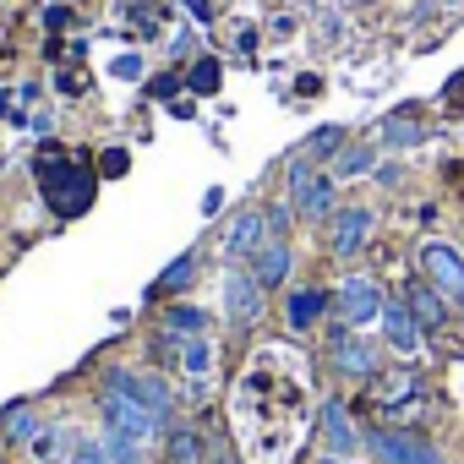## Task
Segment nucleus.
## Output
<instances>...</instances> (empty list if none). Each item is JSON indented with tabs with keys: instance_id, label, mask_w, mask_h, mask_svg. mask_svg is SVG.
Masks as SVG:
<instances>
[{
	"instance_id": "obj_25",
	"label": "nucleus",
	"mask_w": 464,
	"mask_h": 464,
	"mask_svg": "<svg viewBox=\"0 0 464 464\" xmlns=\"http://www.w3.org/2000/svg\"><path fill=\"white\" fill-rule=\"evenodd\" d=\"M99 442H104V453H110V464H153V459H148V442H137V437H121V431H104Z\"/></svg>"
},
{
	"instance_id": "obj_14",
	"label": "nucleus",
	"mask_w": 464,
	"mask_h": 464,
	"mask_svg": "<svg viewBox=\"0 0 464 464\" xmlns=\"http://www.w3.org/2000/svg\"><path fill=\"white\" fill-rule=\"evenodd\" d=\"M263 241H268V218H263V208H246L236 224L224 229V252L236 257V263H252V257L263 252Z\"/></svg>"
},
{
	"instance_id": "obj_16",
	"label": "nucleus",
	"mask_w": 464,
	"mask_h": 464,
	"mask_svg": "<svg viewBox=\"0 0 464 464\" xmlns=\"http://www.w3.org/2000/svg\"><path fill=\"white\" fill-rule=\"evenodd\" d=\"M246 268L257 274V285H263V290H285V285H290V274H295V252H290V241H263V252H257Z\"/></svg>"
},
{
	"instance_id": "obj_23",
	"label": "nucleus",
	"mask_w": 464,
	"mask_h": 464,
	"mask_svg": "<svg viewBox=\"0 0 464 464\" xmlns=\"http://www.w3.org/2000/svg\"><path fill=\"white\" fill-rule=\"evenodd\" d=\"M186 88H191L197 99H213V93L224 88V66H218L213 55H197V66L186 72Z\"/></svg>"
},
{
	"instance_id": "obj_3",
	"label": "nucleus",
	"mask_w": 464,
	"mask_h": 464,
	"mask_svg": "<svg viewBox=\"0 0 464 464\" xmlns=\"http://www.w3.org/2000/svg\"><path fill=\"white\" fill-rule=\"evenodd\" d=\"M366 404H377L388 420L382 426H410L420 415V372L415 366H393V372H377L366 382Z\"/></svg>"
},
{
	"instance_id": "obj_37",
	"label": "nucleus",
	"mask_w": 464,
	"mask_h": 464,
	"mask_svg": "<svg viewBox=\"0 0 464 464\" xmlns=\"http://www.w3.org/2000/svg\"><path fill=\"white\" fill-rule=\"evenodd\" d=\"M44 28H50V34H61V28H66V12H61V6H50V17H44Z\"/></svg>"
},
{
	"instance_id": "obj_10",
	"label": "nucleus",
	"mask_w": 464,
	"mask_h": 464,
	"mask_svg": "<svg viewBox=\"0 0 464 464\" xmlns=\"http://www.w3.org/2000/svg\"><path fill=\"white\" fill-rule=\"evenodd\" d=\"M317 431H323V453H344V459L361 453V426H355V415L339 393H328L317 404Z\"/></svg>"
},
{
	"instance_id": "obj_32",
	"label": "nucleus",
	"mask_w": 464,
	"mask_h": 464,
	"mask_svg": "<svg viewBox=\"0 0 464 464\" xmlns=\"http://www.w3.org/2000/svg\"><path fill=\"white\" fill-rule=\"evenodd\" d=\"M115 77H126V82H137L142 77V55H115V66H110Z\"/></svg>"
},
{
	"instance_id": "obj_11",
	"label": "nucleus",
	"mask_w": 464,
	"mask_h": 464,
	"mask_svg": "<svg viewBox=\"0 0 464 464\" xmlns=\"http://www.w3.org/2000/svg\"><path fill=\"white\" fill-rule=\"evenodd\" d=\"M420 279L437 285L448 301H464V252L448 241H426L420 246Z\"/></svg>"
},
{
	"instance_id": "obj_35",
	"label": "nucleus",
	"mask_w": 464,
	"mask_h": 464,
	"mask_svg": "<svg viewBox=\"0 0 464 464\" xmlns=\"http://www.w3.org/2000/svg\"><path fill=\"white\" fill-rule=\"evenodd\" d=\"M236 50L252 55V50H257V28H241V34H236Z\"/></svg>"
},
{
	"instance_id": "obj_33",
	"label": "nucleus",
	"mask_w": 464,
	"mask_h": 464,
	"mask_svg": "<svg viewBox=\"0 0 464 464\" xmlns=\"http://www.w3.org/2000/svg\"><path fill=\"white\" fill-rule=\"evenodd\" d=\"M295 93H323V77H317V72H301V77H295Z\"/></svg>"
},
{
	"instance_id": "obj_13",
	"label": "nucleus",
	"mask_w": 464,
	"mask_h": 464,
	"mask_svg": "<svg viewBox=\"0 0 464 464\" xmlns=\"http://www.w3.org/2000/svg\"><path fill=\"white\" fill-rule=\"evenodd\" d=\"M399 301L410 306V317H415L426 334H437V328L448 323V306H453V301H448L437 285H426V279H415V274L404 279V295H399Z\"/></svg>"
},
{
	"instance_id": "obj_28",
	"label": "nucleus",
	"mask_w": 464,
	"mask_h": 464,
	"mask_svg": "<svg viewBox=\"0 0 464 464\" xmlns=\"http://www.w3.org/2000/svg\"><path fill=\"white\" fill-rule=\"evenodd\" d=\"M263 218H268V241H290L295 202H268V208H263Z\"/></svg>"
},
{
	"instance_id": "obj_15",
	"label": "nucleus",
	"mask_w": 464,
	"mask_h": 464,
	"mask_svg": "<svg viewBox=\"0 0 464 464\" xmlns=\"http://www.w3.org/2000/svg\"><path fill=\"white\" fill-rule=\"evenodd\" d=\"M382 339H388V350H399V355H420V350H426V328L410 317L404 301H388V306H382Z\"/></svg>"
},
{
	"instance_id": "obj_6",
	"label": "nucleus",
	"mask_w": 464,
	"mask_h": 464,
	"mask_svg": "<svg viewBox=\"0 0 464 464\" xmlns=\"http://www.w3.org/2000/svg\"><path fill=\"white\" fill-rule=\"evenodd\" d=\"M382 306H388V295H382V285L366 279V274H350V279H339V290H334V323L372 328V323H382Z\"/></svg>"
},
{
	"instance_id": "obj_12",
	"label": "nucleus",
	"mask_w": 464,
	"mask_h": 464,
	"mask_svg": "<svg viewBox=\"0 0 464 464\" xmlns=\"http://www.w3.org/2000/svg\"><path fill=\"white\" fill-rule=\"evenodd\" d=\"M290 202H295V213L301 218H312V224H328L344 202H339V180L328 175V169H312L295 191H290Z\"/></svg>"
},
{
	"instance_id": "obj_36",
	"label": "nucleus",
	"mask_w": 464,
	"mask_h": 464,
	"mask_svg": "<svg viewBox=\"0 0 464 464\" xmlns=\"http://www.w3.org/2000/svg\"><path fill=\"white\" fill-rule=\"evenodd\" d=\"M224 208V191L218 186H208V197H202V213H218Z\"/></svg>"
},
{
	"instance_id": "obj_31",
	"label": "nucleus",
	"mask_w": 464,
	"mask_h": 464,
	"mask_svg": "<svg viewBox=\"0 0 464 464\" xmlns=\"http://www.w3.org/2000/svg\"><path fill=\"white\" fill-rule=\"evenodd\" d=\"M180 88H186V77H175V72H159V77L148 82V93H153V99H175Z\"/></svg>"
},
{
	"instance_id": "obj_20",
	"label": "nucleus",
	"mask_w": 464,
	"mask_h": 464,
	"mask_svg": "<svg viewBox=\"0 0 464 464\" xmlns=\"http://www.w3.org/2000/svg\"><path fill=\"white\" fill-rule=\"evenodd\" d=\"M0 437H6V448H28L39 437V415H34L28 399H17V404L0 410Z\"/></svg>"
},
{
	"instance_id": "obj_5",
	"label": "nucleus",
	"mask_w": 464,
	"mask_h": 464,
	"mask_svg": "<svg viewBox=\"0 0 464 464\" xmlns=\"http://www.w3.org/2000/svg\"><path fill=\"white\" fill-rule=\"evenodd\" d=\"M104 388H121V393H131L137 404H148L153 410V420L169 431L175 426V388L159 377V372H131V366H110L104 372Z\"/></svg>"
},
{
	"instance_id": "obj_1",
	"label": "nucleus",
	"mask_w": 464,
	"mask_h": 464,
	"mask_svg": "<svg viewBox=\"0 0 464 464\" xmlns=\"http://www.w3.org/2000/svg\"><path fill=\"white\" fill-rule=\"evenodd\" d=\"M34 180L44 186V202H50L55 218H82V213L93 208V191H99L93 169H88L77 153H66L61 142H44V148L34 153Z\"/></svg>"
},
{
	"instance_id": "obj_7",
	"label": "nucleus",
	"mask_w": 464,
	"mask_h": 464,
	"mask_svg": "<svg viewBox=\"0 0 464 464\" xmlns=\"http://www.w3.org/2000/svg\"><path fill=\"white\" fill-rule=\"evenodd\" d=\"M263 306H268V290L257 285V274L252 268H229L224 274V323L236 328V334H246V328H257L263 323Z\"/></svg>"
},
{
	"instance_id": "obj_19",
	"label": "nucleus",
	"mask_w": 464,
	"mask_h": 464,
	"mask_svg": "<svg viewBox=\"0 0 464 464\" xmlns=\"http://www.w3.org/2000/svg\"><path fill=\"white\" fill-rule=\"evenodd\" d=\"M197 274H202V252H180L153 285H148V301H164V295H186L191 285H197Z\"/></svg>"
},
{
	"instance_id": "obj_18",
	"label": "nucleus",
	"mask_w": 464,
	"mask_h": 464,
	"mask_svg": "<svg viewBox=\"0 0 464 464\" xmlns=\"http://www.w3.org/2000/svg\"><path fill=\"white\" fill-rule=\"evenodd\" d=\"M334 312V295L328 290H317V285H301V290H290L285 295V323L295 328V334H306L317 317H328Z\"/></svg>"
},
{
	"instance_id": "obj_39",
	"label": "nucleus",
	"mask_w": 464,
	"mask_h": 464,
	"mask_svg": "<svg viewBox=\"0 0 464 464\" xmlns=\"http://www.w3.org/2000/svg\"><path fill=\"white\" fill-rule=\"evenodd\" d=\"M6 99H12V93H6V88H0V121H6V115H12V104H6Z\"/></svg>"
},
{
	"instance_id": "obj_8",
	"label": "nucleus",
	"mask_w": 464,
	"mask_h": 464,
	"mask_svg": "<svg viewBox=\"0 0 464 464\" xmlns=\"http://www.w3.org/2000/svg\"><path fill=\"white\" fill-rule=\"evenodd\" d=\"M99 415H104V431H121V437H137V442H153L164 426L153 420L148 404H137L131 393L121 388H99Z\"/></svg>"
},
{
	"instance_id": "obj_34",
	"label": "nucleus",
	"mask_w": 464,
	"mask_h": 464,
	"mask_svg": "<svg viewBox=\"0 0 464 464\" xmlns=\"http://www.w3.org/2000/svg\"><path fill=\"white\" fill-rule=\"evenodd\" d=\"M208 464H246V459H241L236 448H213V453H208Z\"/></svg>"
},
{
	"instance_id": "obj_27",
	"label": "nucleus",
	"mask_w": 464,
	"mask_h": 464,
	"mask_svg": "<svg viewBox=\"0 0 464 464\" xmlns=\"http://www.w3.org/2000/svg\"><path fill=\"white\" fill-rule=\"evenodd\" d=\"M344 148V126H323V131H312V142H306V159H328L334 164V153Z\"/></svg>"
},
{
	"instance_id": "obj_38",
	"label": "nucleus",
	"mask_w": 464,
	"mask_h": 464,
	"mask_svg": "<svg viewBox=\"0 0 464 464\" xmlns=\"http://www.w3.org/2000/svg\"><path fill=\"white\" fill-rule=\"evenodd\" d=\"M317 464H355V459H344V453H323Z\"/></svg>"
},
{
	"instance_id": "obj_2",
	"label": "nucleus",
	"mask_w": 464,
	"mask_h": 464,
	"mask_svg": "<svg viewBox=\"0 0 464 464\" xmlns=\"http://www.w3.org/2000/svg\"><path fill=\"white\" fill-rule=\"evenodd\" d=\"M361 453H372V464H448L442 448L415 431V426H366L361 431Z\"/></svg>"
},
{
	"instance_id": "obj_9",
	"label": "nucleus",
	"mask_w": 464,
	"mask_h": 464,
	"mask_svg": "<svg viewBox=\"0 0 464 464\" xmlns=\"http://www.w3.org/2000/svg\"><path fill=\"white\" fill-rule=\"evenodd\" d=\"M372 229H377V218H372V208H361V202H350V208H339V213L328 218V252H334L339 263H350V257H361V252H366V241H372Z\"/></svg>"
},
{
	"instance_id": "obj_21",
	"label": "nucleus",
	"mask_w": 464,
	"mask_h": 464,
	"mask_svg": "<svg viewBox=\"0 0 464 464\" xmlns=\"http://www.w3.org/2000/svg\"><path fill=\"white\" fill-rule=\"evenodd\" d=\"M164 334H175V339H197V334H208V312L202 306H191V301H175L169 312H164V323H159Z\"/></svg>"
},
{
	"instance_id": "obj_24",
	"label": "nucleus",
	"mask_w": 464,
	"mask_h": 464,
	"mask_svg": "<svg viewBox=\"0 0 464 464\" xmlns=\"http://www.w3.org/2000/svg\"><path fill=\"white\" fill-rule=\"evenodd\" d=\"M377 164V148L372 142H361V148H339L334 153V164H328V175L334 180H344V175H361V169H372Z\"/></svg>"
},
{
	"instance_id": "obj_22",
	"label": "nucleus",
	"mask_w": 464,
	"mask_h": 464,
	"mask_svg": "<svg viewBox=\"0 0 464 464\" xmlns=\"http://www.w3.org/2000/svg\"><path fill=\"white\" fill-rule=\"evenodd\" d=\"M415 142H420L415 110H393V115L382 121V148H415Z\"/></svg>"
},
{
	"instance_id": "obj_17",
	"label": "nucleus",
	"mask_w": 464,
	"mask_h": 464,
	"mask_svg": "<svg viewBox=\"0 0 464 464\" xmlns=\"http://www.w3.org/2000/svg\"><path fill=\"white\" fill-rule=\"evenodd\" d=\"M208 431L202 426H191V420H175L169 431H164V464H208Z\"/></svg>"
},
{
	"instance_id": "obj_30",
	"label": "nucleus",
	"mask_w": 464,
	"mask_h": 464,
	"mask_svg": "<svg viewBox=\"0 0 464 464\" xmlns=\"http://www.w3.org/2000/svg\"><path fill=\"white\" fill-rule=\"evenodd\" d=\"M66 464H110V453H104V442H72Z\"/></svg>"
},
{
	"instance_id": "obj_26",
	"label": "nucleus",
	"mask_w": 464,
	"mask_h": 464,
	"mask_svg": "<svg viewBox=\"0 0 464 464\" xmlns=\"http://www.w3.org/2000/svg\"><path fill=\"white\" fill-rule=\"evenodd\" d=\"M28 453H34L39 464H55V459H72V453H66V426H39V437L28 442Z\"/></svg>"
},
{
	"instance_id": "obj_29",
	"label": "nucleus",
	"mask_w": 464,
	"mask_h": 464,
	"mask_svg": "<svg viewBox=\"0 0 464 464\" xmlns=\"http://www.w3.org/2000/svg\"><path fill=\"white\" fill-rule=\"evenodd\" d=\"M131 169V153L126 148H104L99 153V175H126Z\"/></svg>"
},
{
	"instance_id": "obj_4",
	"label": "nucleus",
	"mask_w": 464,
	"mask_h": 464,
	"mask_svg": "<svg viewBox=\"0 0 464 464\" xmlns=\"http://www.w3.org/2000/svg\"><path fill=\"white\" fill-rule=\"evenodd\" d=\"M328 366H334L339 377H350V382H372V377L382 372V355H377V344L361 339L350 323H334V328H328Z\"/></svg>"
}]
</instances>
